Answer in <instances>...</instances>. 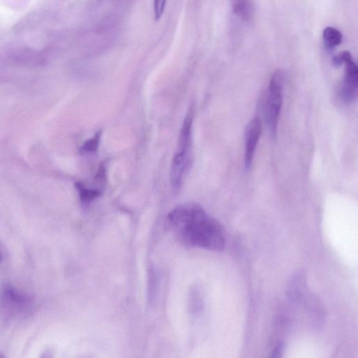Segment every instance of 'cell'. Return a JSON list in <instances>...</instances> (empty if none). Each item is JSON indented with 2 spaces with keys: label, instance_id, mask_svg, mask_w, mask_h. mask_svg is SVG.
I'll return each mask as SVG.
<instances>
[{
  "label": "cell",
  "instance_id": "ba28073f",
  "mask_svg": "<svg viewBox=\"0 0 358 358\" xmlns=\"http://www.w3.org/2000/svg\"><path fill=\"white\" fill-rule=\"evenodd\" d=\"M75 187L78 193L80 201L85 205L91 203L102 194L101 190L87 188L80 182H77Z\"/></svg>",
  "mask_w": 358,
  "mask_h": 358
},
{
  "label": "cell",
  "instance_id": "52a82bcc",
  "mask_svg": "<svg viewBox=\"0 0 358 358\" xmlns=\"http://www.w3.org/2000/svg\"><path fill=\"white\" fill-rule=\"evenodd\" d=\"M323 39L328 49H332L338 46L342 42L341 33L334 27H327L323 32Z\"/></svg>",
  "mask_w": 358,
  "mask_h": 358
},
{
  "label": "cell",
  "instance_id": "7c38bea8",
  "mask_svg": "<svg viewBox=\"0 0 358 358\" xmlns=\"http://www.w3.org/2000/svg\"><path fill=\"white\" fill-rule=\"evenodd\" d=\"M2 259H3V255H2L1 250H0V262H2Z\"/></svg>",
  "mask_w": 358,
  "mask_h": 358
},
{
  "label": "cell",
  "instance_id": "9c48e42d",
  "mask_svg": "<svg viewBox=\"0 0 358 358\" xmlns=\"http://www.w3.org/2000/svg\"><path fill=\"white\" fill-rule=\"evenodd\" d=\"M101 135L102 133L99 132L93 138L86 141L80 148L81 152L83 153H96L99 147Z\"/></svg>",
  "mask_w": 358,
  "mask_h": 358
},
{
  "label": "cell",
  "instance_id": "7a4b0ae2",
  "mask_svg": "<svg viewBox=\"0 0 358 358\" xmlns=\"http://www.w3.org/2000/svg\"><path fill=\"white\" fill-rule=\"evenodd\" d=\"M284 75L277 71L273 75L267 88L264 102V112L267 125L274 137L278 130L280 117L284 103Z\"/></svg>",
  "mask_w": 358,
  "mask_h": 358
},
{
  "label": "cell",
  "instance_id": "30bf717a",
  "mask_svg": "<svg viewBox=\"0 0 358 358\" xmlns=\"http://www.w3.org/2000/svg\"><path fill=\"white\" fill-rule=\"evenodd\" d=\"M167 0H154V18L155 21H159L162 17Z\"/></svg>",
  "mask_w": 358,
  "mask_h": 358
},
{
  "label": "cell",
  "instance_id": "3957f363",
  "mask_svg": "<svg viewBox=\"0 0 358 358\" xmlns=\"http://www.w3.org/2000/svg\"><path fill=\"white\" fill-rule=\"evenodd\" d=\"M262 121L255 117L247 125L244 135V166L249 169L253 164L257 146L262 135Z\"/></svg>",
  "mask_w": 358,
  "mask_h": 358
},
{
  "label": "cell",
  "instance_id": "6da1fadb",
  "mask_svg": "<svg viewBox=\"0 0 358 358\" xmlns=\"http://www.w3.org/2000/svg\"><path fill=\"white\" fill-rule=\"evenodd\" d=\"M177 238L187 246L210 250H222L225 237L221 225L196 204L177 207L168 216Z\"/></svg>",
  "mask_w": 358,
  "mask_h": 358
},
{
  "label": "cell",
  "instance_id": "277c9868",
  "mask_svg": "<svg viewBox=\"0 0 358 358\" xmlns=\"http://www.w3.org/2000/svg\"><path fill=\"white\" fill-rule=\"evenodd\" d=\"M343 83L341 89V98L346 103H353L357 96L358 69L352 58L344 64Z\"/></svg>",
  "mask_w": 358,
  "mask_h": 358
},
{
  "label": "cell",
  "instance_id": "8992f818",
  "mask_svg": "<svg viewBox=\"0 0 358 358\" xmlns=\"http://www.w3.org/2000/svg\"><path fill=\"white\" fill-rule=\"evenodd\" d=\"M4 298L6 302L15 310L22 309L30 302L28 296L12 288L6 289Z\"/></svg>",
  "mask_w": 358,
  "mask_h": 358
},
{
  "label": "cell",
  "instance_id": "8fae6325",
  "mask_svg": "<svg viewBox=\"0 0 358 358\" xmlns=\"http://www.w3.org/2000/svg\"><path fill=\"white\" fill-rule=\"evenodd\" d=\"M350 58H352V56L348 51H343L335 56L332 59V62L335 66L339 67L344 65Z\"/></svg>",
  "mask_w": 358,
  "mask_h": 358
},
{
  "label": "cell",
  "instance_id": "5b68a950",
  "mask_svg": "<svg viewBox=\"0 0 358 358\" xmlns=\"http://www.w3.org/2000/svg\"><path fill=\"white\" fill-rule=\"evenodd\" d=\"M234 13L242 21L250 22L254 16L252 0H230Z\"/></svg>",
  "mask_w": 358,
  "mask_h": 358
}]
</instances>
